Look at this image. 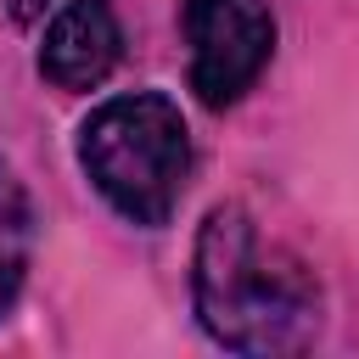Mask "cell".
Wrapping results in <instances>:
<instances>
[{
  "label": "cell",
  "instance_id": "obj_1",
  "mask_svg": "<svg viewBox=\"0 0 359 359\" xmlns=\"http://www.w3.org/2000/svg\"><path fill=\"white\" fill-rule=\"evenodd\" d=\"M191 297L202 331L230 353H297L320 331L314 275L286 247H269L236 202H219L196 236Z\"/></svg>",
  "mask_w": 359,
  "mask_h": 359
},
{
  "label": "cell",
  "instance_id": "obj_2",
  "mask_svg": "<svg viewBox=\"0 0 359 359\" xmlns=\"http://www.w3.org/2000/svg\"><path fill=\"white\" fill-rule=\"evenodd\" d=\"M79 163L129 224H168L191 174V135L168 95L135 90L101 101L84 118Z\"/></svg>",
  "mask_w": 359,
  "mask_h": 359
},
{
  "label": "cell",
  "instance_id": "obj_3",
  "mask_svg": "<svg viewBox=\"0 0 359 359\" xmlns=\"http://www.w3.org/2000/svg\"><path fill=\"white\" fill-rule=\"evenodd\" d=\"M191 90L202 107H230L252 90L275 50V17L264 0H185Z\"/></svg>",
  "mask_w": 359,
  "mask_h": 359
},
{
  "label": "cell",
  "instance_id": "obj_4",
  "mask_svg": "<svg viewBox=\"0 0 359 359\" xmlns=\"http://www.w3.org/2000/svg\"><path fill=\"white\" fill-rule=\"evenodd\" d=\"M118 45H123V34L112 17V0H67L45 28L39 73L56 90H95L118 67Z\"/></svg>",
  "mask_w": 359,
  "mask_h": 359
},
{
  "label": "cell",
  "instance_id": "obj_5",
  "mask_svg": "<svg viewBox=\"0 0 359 359\" xmlns=\"http://www.w3.org/2000/svg\"><path fill=\"white\" fill-rule=\"evenodd\" d=\"M22 252H28V196L0 163V320L22 292Z\"/></svg>",
  "mask_w": 359,
  "mask_h": 359
},
{
  "label": "cell",
  "instance_id": "obj_6",
  "mask_svg": "<svg viewBox=\"0 0 359 359\" xmlns=\"http://www.w3.org/2000/svg\"><path fill=\"white\" fill-rule=\"evenodd\" d=\"M45 6H50V0H6V11H11L17 22H34V17L45 11Z\"/></svg>",
  "mask_w": 359,
  "mask_h": 359
}]
</instances>
